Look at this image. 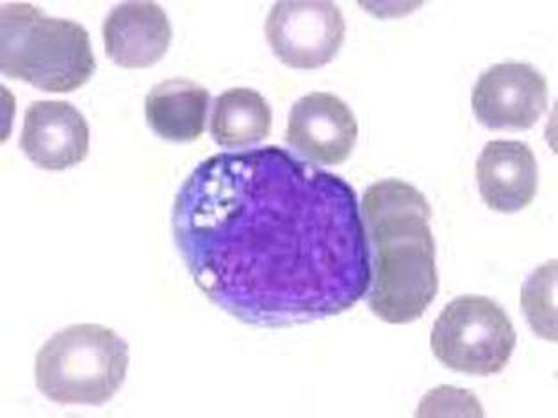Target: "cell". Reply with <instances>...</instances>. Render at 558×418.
<instances>
[{"label": "cell", "instance_id": "9c48e42d", "mask_svg": "<svg viewBox=\"0 0 558 418\" xmlns=\"http://www.w3.org/2000/svg\"><path fill=\"white\" fill-rule=\"evenodd\" d=\"M20 148L39 170H66L88 157V122L72 103L38 100L25 111Z\"/></svg>", "mask_w": 558, "mask_h": 418}, {"label": "cell", "instance_id": "30bf717a", "mask_svg": "<svg viewBox=\"0 0 558 418\" xmlns=\"http://www.w3.org/2000/svg\"><path fill=\"white\" fill-rule=\"evenodd\" d=\"M104 49L122 69H147L167 54L172 25L156 2L118 4L102 25Z\"/></svg>", "mask_w": 558, "mask_h": 418}, {"label": "cell", "instance_id": "5bb4252c", "mask_svg": "<svg viewBox=\"0 0 558 418\" xmlns=\"http://www.w3.org/2000/svg\"><path fill=\"white\" fill-rule=\"evenodd\" d=\"M557 274V260H549L530 274L521 291V307L530 328L549 342L558 341Z\"/></svg>", "mask_w": 558, "mask_h": 418}, {"label": "cell", "instance_id": "8992f818", "mask_svg": "<svg viewBox=\"0 0 558 418\" xmlns=\"http://www.w3.org/2000/svg\"><path fill=\"white\" fill-rule=\"evenodd\" d=\"M266 39L289 69L316 70L330 63L343 47L347 22L328 0L275 2L266 19Z\"/></svg>", "mask_w": 558, "mask_h": 418}, {"label": "cell", "instance_id": "9a60e30c", "mask_svg": "<svg viewBox=\"0 0 558 418\" xmlns=\"http://www.w3.org/2000/svg\"><path fill=\"white\" fill-rule=\"evenodd\" d=\"M417 417H484V408L470 390L439 386L426 394Z\"/></svg>", "mask_w": 558, "mask_h": 418}, {"label": "cell", "instance_id": "52a82bcc", "mask_svg": "<svg viewBox=\"0 0 558 418\" xmlns=\"http://www.w3.org/2000/svg\"><path fill=\"white\" fill-rule=\"evenodd\" d=\"M471 108L489 131H530L548 109V83L532 64H495L476 81Z\"/></svg>", "mask_w": 558, "mask_h": 418}, {"label": "cell", "instance_id": "ba28073f", "mask_svg": "<svg viewBox=\"0 0 558 418\" xmlns=\"http://www.w3.org/2000/svg\"><path fill=\"white\" fill-rule=\"evenodd\" d=\"M357 136V118L332 93H308L289 112L286 142L318 164H343Z\"/></svg>", "mask_w": 558, "mask_h": 418}, {"label": "cell", "instance_id": "7a4b0ae2", "mask_svg": "<svg viewBox=\"0 0 558 418\" xmlns=\"http://www.w3.org/2000/svg\"><path fill=\"white\" fill-rule=\"evenodd\" d=\"M361 212L372 255L367 305L387 324L417 321L439 291L430 204L414 185L389 179L367 187Z\"/></svg>", "mask_w": 558, "mask_h": 418}, {"label": "cell", "instance_id": "3957f363", "mask_svg": "<svg viewBox=\"0 0 558 418\" xmlns=\"http://www.w3.org/2000/svg\"><path fill=\"white\" fill-rule=\"evenodd\" d=\"M0 69L47 93L83 88L97 63L88 30L74 20L45 15L29 2L0 8Z\"/></svg>", "mask_w": 558, "mask_h": 418}, {"label": "cell", "instance_id": "4fadbf2b", "mask_svg": "<svg viewBox=\"0 0 558 418\" xmlns=\"http://www.w3.org/2000/svg\"><path fill=\"white\" fill-rule=\"evenodd\" d=\"M274 114L259 91L231 88L216 97L211 114V136L221 148H245L265 142L271 134Z\"/></svg>", "mask_w": 558, "mask_h": 418}, {"label": "cell", "instance_id": "8fae6325", "mask_svg": "<svg viewBox=\"0 0 558 418\" xmlns=\"http://www.w3.org/2000/svg\"><path fill=\"white\" fill-rule=\"evenodd\" d=\"M476 181L490 209L514 214L529 207L537 195V161L521 142H490L476 161Z\"/></svg>", "mask_w": 558, "mask_h": 418}, {"label": "cell", "instance_id": "6da1fadb", "mask_svg": "<svg viewBox=\"0 0 558 418\" xmlns=\"http://www.w3.org/2000/svg\"><path fill=\"white\" fill-rule=\"evenodd\" d=\"M172 230L196 287L252 327L341 316L372 285L355 189L280 146L202 161L177 193Z\"/></svg>", "mask_w": 558, "mask_h": 418}, {"label": "cell", "instance_id": "5b68a950", "mask_svg": "<svg viewBox=\"0 0 558 418\" xmlns=\"http://www.w3.org/2000/svg\"><path fill=\"white\" fill-rule=\"evenodd\" d=\"M430 344L437 360L448 369L493 376L509 365L518 333L498 303L485 296H461L437 317Z\"/></svg>", "mask_w": 558, "mask_h": 418}, {"label": "cell", "instance_id": "277c9868", "mask_svg": "<svg viewBox=\"0 0 558 418\" xmlns=\"http://www.w3.org/2000/svg\"><path fill=\"white\" fill-rule=\"evenodd\" d=\"M129 367L128 342L100 324L58 331L36 355L39 392L58 404L100 406L122 389Z\"/></svg>", "mask_w": 558, "mask_h": 418}, {"label": "cell", "instance_id": "7c38bea8", "mask_svg": "<svg viewBox=\"0 0 558 418\" xmlns=\"http://www.w3.org/2000/svg\"><path fill=\"white\" fill-rule=\"evenodd\" d=\"M209 91L193 81L157 84L145 100L148 127L170 143H192L206 131Z\"/></svg>", "mask_w": 558, "mask_h": 418}]
</instances>
